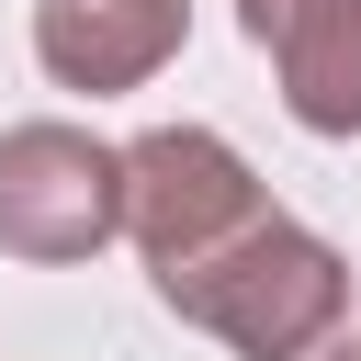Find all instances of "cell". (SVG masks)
<instances>
[{
    "mask_svg": "<svg viewBox=\"0 0 361 361\" xmlns=\"http://www.w3.org/2000/svg\"><path fill=\"white\" fill-rule=\"evenodd\" d=\"M158 305L192 316L203 338H226L237 361H316L350 338V259L293 226V214H259L248 237H226L214 259L192 271H158Z\"/></svg>",
    "mask_w": 361,
    "mask_h": 361,
    "instance_id": "cell-1",
    "label": "cell"
},
{
    "mask_svg": "<svg viewBox=\"0 0 361 361\" xmlns=\"http://www.w3.org/2000/svg\"><path fill=\"white\" fill-rule=\"evenodd\" d=\"M259 214H282V203L214 124H147L124 147V237L147 248V271H192L226 237H248Z\"/></svg>",
    "mask_w": 361,
    "mask_h": 361,
    "instance_id": "cell-2",
    "label": "cell"
},
{
    "mask_svg": "<svg viewBox=\"0 0 361 361\" xmlns=\"http://www.w3.org/2000/svg\"><path fill=\"white\" fill-rule=\"evenodd\" d=\"M124 237V147L90 124H11L0 135V248L11 259H90Z\"/></svg>",
    "mask_w": 361,
    "mask_h": 361,
    "instance_id": "cell-3",
    "label": "cell"
},
{
    "mask_svg": "<svg viewBox=\"0 0 361 361\" xmlns=\"http://www.w3.org/2000/svg\"><path fill=\"white\" fill-rule=\"evenodd\" d=\"M305 135H361V0H237Z\"/></svg>",
    "mask_w": 361,
    "mask_h": 361,
    "instance_id": "cell-4",
    "label": "cell"
},
{
    "mask_svg": "<svg viewBox=\"0 0 361 361\" xmlns=\"http://www.w3.org/2000/svg\"><path fill=\"white\" fill-rule=\"evenodd\" d=\"M192 34V0H34V56L56 90H147Z\"/></svg>",
    "mask_w": 361,
    "mask_h": 361,
    "instance_id": "cell-5",
    "label": "cell"
},
{
    "mask_svg": "<svg viewBox=\"0 0 361 361\" xmlns=\"http://www.w3.org/2000/svg\"><path fill=\"white\" fill-rule=\"evenodd\" d=\"M316 361H361V327H350V338H338V350H316Z\"/></svg>",
    "mask_w": 361,
    "mask_h": 361,
    "instance_id": "cell-6",
    "label": "cell"
}]
</instances>
